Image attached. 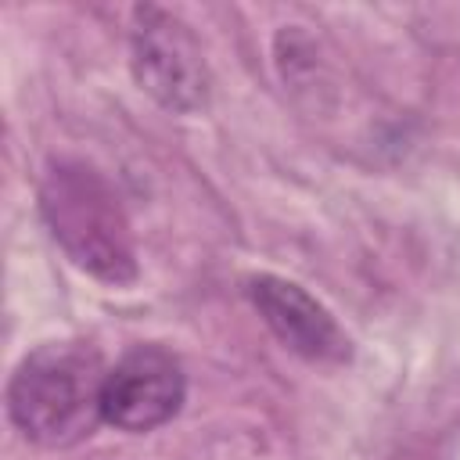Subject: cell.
Here are the masks:
<instances>
[{
    "label": "cell",
    "mask_w": 460,
    "mask_h": 460,
    "mask_svg": "<svg viewBox=\"0 0 460 460\" xmlns=\"http://www.w3.org/2000/svg\"><path fill=\"white\" fill-rule=\"evenodd\" d=\"M133 18H137L133 25L137 83L172 111H190L205 104L208 75L190 29L162 7H137Z\"/></svg>",
    "instance_id": "3"
},
{
    "label": "cell",
    "mask_w": 460,
    "mask_h": 460,
    "mask_svg": "<svg viewBox=\"0 0 460 460\" xmlns=\"http://www.w3.org/2000/svg\"><path fill=\"white\" fill-rule=\"evenodd\" d=\"M40 208L54 241L75 266L108 284L137 277L129 219L111 183L83 162H54L40 187Z\"/></svg>",
    "instance_id": "2"
},
{
    "label": "cell",
    "mask_w": 460,
    "mask_h": 460,
    "mask_svg": "<svg viewBox=\"0 0 460 460\" xmlns=\"http://www.w3.org/2000/svg\"><path fill=\"white\" fill-rule=\"evenodd\" d=\"M252 302L291 352L320 363H341L349 356V338L341 334L334 316L298 284L280 277H259L252 280Z\"/></svg>",
    "instance_id": "5"
},
{
    "label": "cell",
    "mask_w": 460,
    "mask_h": 460,
    "mask_svg": "<svg viewBox=\"0 0 460 460\" xmlns=\"http://www.w3.org/2000/svg\"><path fill=\"white\" fill-rule=\"evenodd\" d=\"M104 367L90 349L43 345L22 359L7 385V413L18 431L47 449L83 442L101 413Z\"/></svg>",
    "instance_id": "1"
},
{
    "label": "cell",
    "mask_w": 460,
    "mask_h": 460,
    "mask_svg": "<svg viewBox=\"0 0 460 460\" xmlns=\"http://www.w3.org/2000/svg\"><path fill=\"white\" fill-rule=\"evenodd\" d=\"M183 402L180 363L155 345L126 352L108 374L101 392V413L119 431H151L165 424Z\"/></svg>",
    "instance_id": "4"
}]
</instances>
